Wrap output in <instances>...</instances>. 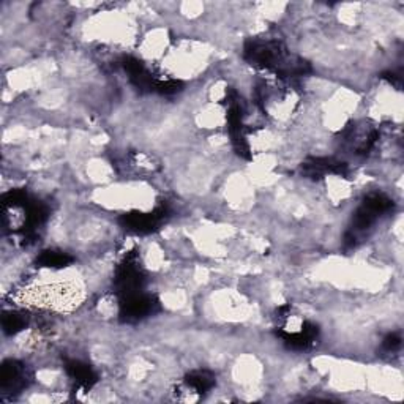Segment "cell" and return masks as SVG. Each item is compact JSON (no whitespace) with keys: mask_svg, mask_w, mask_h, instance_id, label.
<instances>
[{"mask_svg":"<svg viewBox=\"0 0 404 404\" xmlns=\"http://www.w3.org/2000/svg\"><path fill=\"white\" fill-rule=\"evenodd\" d=\"M66 373L76 382V386L81 388H90L96 382V375L89 365L81 362H68L66 363Z\"/></svg>","mask_w":404,"mask_h":404,"instance_id":"cell-5","label":"cell"},{"mask_svg":"<svg viewBox=\"0 0 404 404\" xmlns=\"http://www.w3.org/2000/svg\"><path fill=\"white\" fill-rule=\"evenodd\" d=\"M27 371L19 362L10 360L2 366V388L8 392L23 390L27 383Z\"/></svg>","mask_w":404,"mask_h":404,"instance_id":"cell-4","label":"cell"},{"mask_svg":"<svg viewBox=\"0 0 404 404\" xmlns=\"http://www.w3.org/2000/svg\"><path fill=\"white\" fill-rule=\"evenodd\" d=\"M400 346H401V336L398 334H390L386 340H383V347H386L387 351L393 352V351H396Z\"/></svg>","mask_w":404,"mask_h":404,"instance_id":"cell-9","label":"cell"},{"mask_svg":"<svg viewBox=\"0 0 404 404\" xmlns=\"http://www.w3.org/2000/svg\"><path fill=\"white\" fill-rule=\"evenodd\" d=\"M142 283H144V273L137 262V256L135 253L128 254L116 273V286L120 295L133 294L141 291Z\"/></svg>","mask_w":404,"mask_h":404,"instance_id":"cell-2","label":"cell"},{"mask_svg":"<svg viewBox=\"0 0 404 404\" xmlns=\"http://www.w3.org/2000/svg\"><path fill=\"white\" fill-rule=\"evenodd\" d=\"M166 217L167 211L165 207H160L157 208L155 212L150 213H128L122 218V221H124V226L128 231H133L136 234H149L152 231H155V229L165 221Z\"/></svg>","mask_w":404,"mask_h":404,"instance_id":"cell-3","label":"cell"},{"mask_svg":"<svg viewBox=\"0 0 404 404\" xmlns=\"http://www.w3.org/2000/svg\"><path fill=\"white\" fill-rule=\"evenodd\" d=\"M183 383H185L188 390H191L193 395H202V393L212 390L215 386V377L208 371H194L187 376Z\"/></svg>","mask_w":404,"mask_h":404,"instance_id":"cell-6","label":"cell"},{"mask_svg":"<svg viewBox=\"0 0 404 404\" xmlns=\"http://www.w3.org/2000/svg\"><path fill=\"white\" fill-rule=\"evenodd\" d=\"M160 301L150 294H142L141 291L133 294L122 295L120 300V318L125 322H137L149 318L158 310Z\"/></svg>","mask_w":404,"mask_h":404,"instance_id":"cell-1","label":"cell"},{"mask_svg":"<svg viewBox=\"0 0 404 404\" xmlns=\"http://www.w3.org/2000/svg\"><path fill=\"white\" fill-rule=\"evenodd\" d=\"M71 259L68 254L62 253V252H44L42 256L38 258V264L40 267H46V269H64L71 262Z\"/></svg>","mask_w":404,"mask_h":404,"instance_id":"cell-7","label":"cell"},{"mask_svg":"<svg viewBox=\"0 0 404 404\" xmlns=\"http://www.w3.org/2000/svg\"><path fill=\"white\" fill-rule=\"evenodd\" d=\"M25 327V319L18 313H7L3 316V330L7 334H16Z\"/></svg>","mask_w":404,"mask_h":404,"instance_id":"cell-8","label":"cell"}]
</instances>
